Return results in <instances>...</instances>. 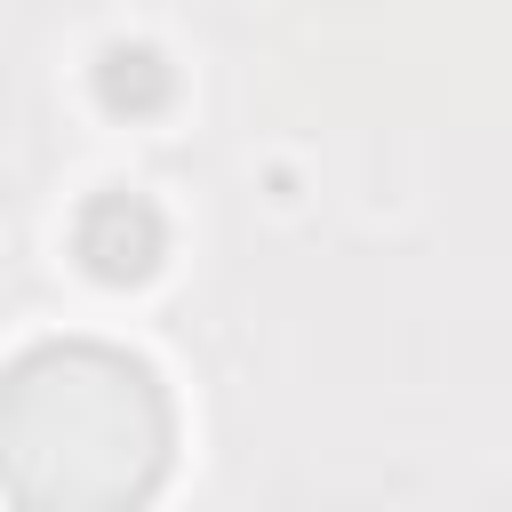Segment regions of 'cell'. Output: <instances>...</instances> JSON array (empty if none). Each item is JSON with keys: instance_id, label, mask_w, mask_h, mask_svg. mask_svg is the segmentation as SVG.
I'll return each instance as SVG.
<instances>
[{"instance_id": "6da1fadb", "label": "cell", "mask_w": 512, "mask_h": 512, "mask_svg": "<svg viewBox=\"0 0 512 512\" xmlns=\"http://www.w3.org/2000/svg\"><path fill=\"white\" fill-rule=\"evenodd\" d=\"M176 416L160 376L96 336L16 352L0 384V496L24 512H128L168 480Z\"/></svg>"}, {"instance_id": "7a4b0ae2", "label": "cell", "mask_w": 512, "mask_h": 512, "mask_svg": "<svg viewBox=\"0 0 512 512\" xmlns=\"http://www.w3.org/2000/svg\"><path fill=\"white\" fill-rule=\"evenodd\" d=\"M72 256H80L96 280L136 288V280H152L160 256H168V224H160V208H152L144 192H96V200L72 216Z\"/></svg>"}, {"instance_id": "3957f363", "label": "cell", "mask_w": 512, "mask_h": 512, "mask_svg": "<svg viewBox=\"0 0 512 512\" xmlns=\"http://www.w3.org/2000/svg\"><path fill=\"white\" fill-rule=\"evenodd\" d=\"M168 88H176V72H168V56L144 48V40H112V48L96 56V96H104L112 112H160Z\"/></svg>"}]
</instances>
